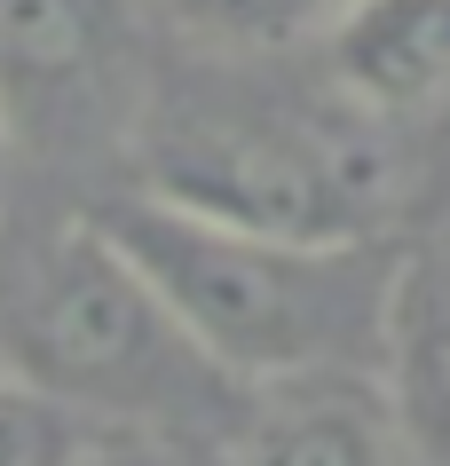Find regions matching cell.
<instances>
[{
  "mask_svg": "<svg viewBox=\"0 0 450 466\" xmlns=\"http://www.w3.org/2000/svg\"><path fill=\"white\" fill-rule=\"evenodd\" d=\"M8 150H16V135H8V111H0V190H8Z\"/></svg>",
  "mask_w": 450,
  "mask_h": 466,
  "instance_id": "8fae6325",
  "label": "cell"
},
{
  "mask_svg": "<svg viewBox=\"0 0 450 466\" xmlns=\"http://www.w3.org/2000/svg\"><path fill=\"white\" fill-rule=\"evenodd\" d=\"M395 364H403V380H411V419L450 451V324L443 332H411V317H403Z\"/></svg>",
  "mask_w": 450,
  "mask_h": 466,
  "instance_id": "9c48e42d",
  "label": "cell"
},
{
  "mask_svg": "<svg viewBox=\"0 0 450 466\" xmlns=\"http://www.w3.org/2000/svg\"><path fill=\"white\" fill-rule=\"evenodd\" d=\"M126 64L119 0H0V111L8 135H72L111 103Z\"/></svg>",
  "mask_w": 450,
  "mask_h": 466,
  "instance_id": "277c9868",
  "label": "cell"
},
{
  "mask_svg": "<svg viewBox=\"0 0 450 466\" xmlns=\"http://www.w3.org/2000/svg\"><path fill=\"white\" fill-rule=\"evenodd\" d=\"M332 87L372 119L450 103V0H340L325 25Z\"/></svg>",
  "mask_w": 450,
  "mask_h": 466,
  "instance_id": "5b68a950",
  "label": "cell"
},
{
  "mask_svg": "<svg viewBox=\"0 0 450 466\" xmlns=\"http://www.w3.org/2000/svg\"><path fill=\"white\" fill-rule=\"evenodd\" d=\"M237 466H403L395 403L372 371H316L245 395Z\"/></svg>",
  "mask_w": 450,
  "mask_h": 466,
  "instance_id": "8992f818",
  "label": "cell"
},
{
  "mask_svg": "<svg viewBox=\"0 0 450 466\" xmlns=\"http://www.w3.org/2000/svg\"><path fill=\"white\" fill-rule=\"evenodd\" d=\"M95 221L229 388L253 395L316 371H379L395 356L411 285L379 238H269L150 190L103 206Z\"/></svg>",
  "mask_w": 450,
  "mask_h": 466,
  "instance_id": "6da1fadb",
  "label": "cell"
},
{
  "mask_svg": "<svg viewBox=\"0 0 450 466\" xmlns=\"http://www.w3.org/2000/svg\"><path fill=\"white\" fill-rule=\"evenodd\" d=\"M0 380L79 411L103 435H166L245 395L198 356L95 214L0 221Z\"/></svg>",
  "mask_w": 450,
  "mask_h": 466,
  "instance_id": "7a4b0ae2",
  "label": "cell"
},
{
  "mask_svg": "<svg viewBox=\"0 0 450 466\" xmlns=\"http://www.w3.org/2000/svg\"><path fill=\"white\" fill-rule=\"evenodd\" d=\"M79 466H158V459L143 451V435H103V442H95V451H87Z\"/></svg>",
  "mask_w": 450,
  "mask_h": 466,
  "instance_id": "30bf717a",
  "label": "cell"
},
{
  "mask_svg": "<svg viewBox=\"0 0 450 466\" xmlns=\"http://www.w3.org/2000/svg\"><path fill=\"white\" fill-rule=\"evenodd\" d=\"M95 442L103 427H87L79 411L16 388V380H0V466H79Z\"/></svg>",
  "mask_w": 450,
  "mask_h": 466,
  "instance_id": "ba28073f",
  "label": "cell"
},
{
  "mask_svg": "<svg viewBox=\"0 0 450 466\" xmlns=\"http://www.w3.org/2000/svg\"><path fill=\"white\" fill-rule=\"evenodd\" d=\"M372 111H308L261 96H198L158 111L143 135V190L205 221L269 238H372L395 206V150Z\"/></svg>",
  "mask_w": 450,
  "mask_h": 466,
  "instance_id": "3957f363",
  "label": "cell"
},
{
  "mask_svg": "<svg viewBox=\"0 0 450 466\" xmlns=\"http://www.w3.org/2000/svg\"><path fill=\"white\" fill-rule=\"evenodd\" d=\"M332 8L340 0H166V16L214 48H285L300 32H325Z\"/></svg>",
  "mask_w": 450,
  "mask_h": 466,
  "instance_id": "52a82bcc",
  "label": "cell"
}]
</instances>
